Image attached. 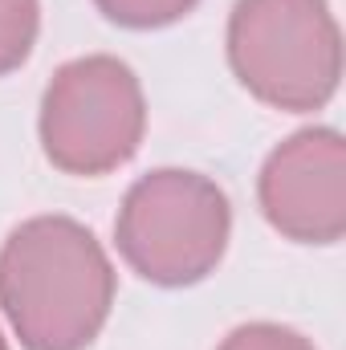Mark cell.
<instances>
[{"label":"cell","instance_id":"5","mask_svg":"<svg viewBox=\"0 0 346 350\" xmlns=\"http://www.w3.org/2000/svg\"><path fill=\"white\" fill-rule=\"evenodd\" d=\"M257 204L285 241L338 245L346 237V139L334 126H306L277 143L257 175Z\"/></svg>","mask_w":346,"mask_h":350},{"label":"cell","instance_id":"6","mask_svg":"<svg viewBox=\"0 0 346 350\" xmlns=\"http://www.w3.org/2000/svg\"><path fill=\"white\" fill-rule=\"evenodd\" d=\"M41 33V0H0V78L21 70Z\"/></svg>","mask_w":346,"mask_h":350},{"label":"cell","instance_id":"4","mask_svg":"<svg viewBox=\"0 0 346 350\" xmlns=\"http://www.w3.org/2000/svg\"><path fill=\"white\" fill-rule=\"evenodd\" d=\"M37 135L45 159L66 175L98 179L127 167L147 135L139 74L110 53L66 62L41 94Z\"/></svg>","mask_w":346,"mask_h":350},{"label":"cell","instance_id":"2","mask_svg":"<svg viewBox=\"0 0 346 350\" xmlns=\"http://www.w3.org/2000/svg\"><path fill=\"white\" fill-rule=\"evenodd\" d=\"M232 237V204L216 179L159 167L135 179L114 216L118 257L159 289H187L216 273Z\"/></svg>","mask_w":346,"mask_h":350},{"label":"cell","instance_id":"8","mask_svg":"<svg viewBox=\"0 0 346 350\" xmlns=\"http://www.w3.org/2000/svg\"><path fill=\"white\" fill-rule=\"evenodd\" d=\"M216 350H318V347H314V338H306L293 326H281V322H245Z\"/></svg>","mask_w":346,"mask_h":350},{"label":"cell","instance_id":"9","mask_svg":"<svg viewBox=\"0 0 346 350\" xmlns=\"http://www.w3.org/2000/svg\"><path fill=\"white\" fill-rule=\"evenodd\" d=\"M0 350H8V338H4V334H0Z\"/></svg>","mask_w":346,"mask_h":350},{"label":"cell","instance_id":"7","mask_svg":"<svg viewBox=\"0 0 346 350\" xmlns=\"http://www.w3.org/2000/svg\"><path fill=\"white\" fill-rule=\"evenodd\" d=\"M200 0H94V8L118 25V29H135V33H147V29H168L175 21H183Z\"/></svg>","mask_w":346,"mask_h":350},{"label":"cell","instance_id":"3","mask_svg":"<svg viewBox=\"0 0 346 350\" xmlns=\"http://www.w3.org/2000/svg\"><path fill=\"white\" fill-rule=\"evenodd\" d=\"M228 66L257 102L310 114L343 82V29L330 0H237L228 12Z\"/></svg>","mask_w":346,"mask_h":350},{"label":"cell","instance_id":"1","mask_svg":"<svg viewBox=\"0 0 346 350\" xmlns=\"http://www.w3.org/2000/svg\"><path fill=\"white\" fill-rule=\"evenodd\" d=\"M114 293L102 241L74 216H33L0 245V310L25 350H86Z\"/></svg>","mask_w":346,"mask_h":350}]
</instances>
